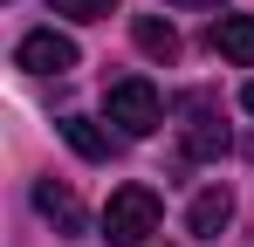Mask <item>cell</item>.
I'll return each instance as SVG.
<instances>
[{"mask_svg": "<svg viewBox=\"0 0 254 247\" xmlns=\"http://www.w3.org/2000/svg\"><path fill=\"white\" fill-rule=\"evenodd\" d=\"M14 62H21L28 76H69V69L83 62V48H76L69 35H55V28H35V35H21Z\"/></svg>", "mask_w": 254, "mask_h": 247, "instance_id": "cell-3", "label": "cell"}, {"mask_svg": "<svg viewBox=\"0 0 254 247\" xmlns=\"http://www.w3.org/2000/svg\"><path fill=\"white\" fill-rule=\"evenodd\" d=\"M179 110H186V158H227L234 151L227 124L213 117V96H179Z\"/></svg>", "mask_w": 254, "mask_h": 247, "instance_id": "cell-4", "label": "cell"}, {"mask_svg": "<svg viewBox=\"0 0 254 247\" xmlns=\"http://www.w3.org/2000/svg\"><path fill=\"white\" fill-rule=\"evenodd\" d=\"M241 110H248V117H254V82H248V89H241Z\"/></svg>", "mask_w": 254, "mask_h": 247, "instance_id": "cell-12", "label": "cell"}, {"mask_svg": "<svg viewBox=\"0 0 254 247\" xmlns=\"http://www.w3.org/2000/svg\"><path fill=\"white\" fill-rule=\"evenodd\" d=\"M35 213H42L55 234H89V213H83V199H76L69 185H55V179H42V185H35Z\"/></svg>", "mask_w": 254, "mask_h": 247, "instance_id": "cell-5", "label": "cell"}, {"mask_svg": "<svg viewBox=\"0 0 254 247\" xmlns=\"http://www.w3.org/2000/svg\"><path fill=\"white\" fill-rule=\"evenodd\" d=\"M151 247H165V241H151Z\"/></svg>", "mask_w": 254, "mask_h": 247, "instance_id": "cell-13", "label": "cell"}, {"mask_svg": "<svg viewBox=\"0 0 254 247\" xmlns=\"http://www.w3.org/2000/svg\"><path fill=\"white\" fill-rule=\"evenodd\" d=\"M165 7H220V0H165Z\"/></svg>", "mask_w": 254, "mask_h": 247, "instance_id": "cell-11", "label": "cell"}, {"mask_svg": "<svg viewBox=\"0 0 254 247\" xmlns=\"http://www.w3.org/2000/svg\"><path fill=\"white\" fill-rule=\"evenodd\" d=\"M62 21H103V14H117V0H48Z\"/></svg>", "mask_w": 254, "mask_h": 247, "instance_id": "cell-10", "label": "cell"}, {"mask_svg": "<svg viewBox=\"0 0 254 247\" xmlns=\"http://www.w3.org/2000/svg\"><path fill=\"white\" fill-rule=\"evenodd\" d=\"M186 227H192L199 241H220V234L234 227V192H227V185H206V192L192 199V213H186Z\"/></svg>", "mask_w": 254, "mask_h": 247, "instance_id": "cell-7", "label": "cell"}, {"mask_svg": "<svg viewBox=\"0 0 254 247\" xmlns=\"http://www.w3.org/2000/svg\"><path fill=\"white\" fill-rule=\"evenodd\" d=\"M103 117L117 124L124 137H151V130L165 124V96H158L144 76H124V82L103 89Z\"/></svg>", "mask_w": 254, "mask_h": 247, "instance_id": "cell-2", "label": "cell"}, {"mask_svg": "<svg viewBox=\"0 0 254 247\" xmlns=\"http://www.w3.org/2000/svg\"><path fill=\"white\" fill-rule=\"evenodd\" d=\"M130 41H137L151 62H179V28L158 21V14H137V21H130Z\"/></svg>", "mask_w": 254, "mask_h": 247, "instance_id": "cell-8", "label": "cell"}, {"mask_svg": "<svg viewBox=\"0 0 254 247\" xmlns=\"http://www.w3.org/2000/svg\"><path fill=\"white\" fill-rule=\"evenodd\" d=\"M158 220H165V206H158L151 185H117L110 206H103V241H117V247H151Z\"/></svg>", "mask_w": 254, "mask_h": 247, "instance_id": "cell-1", "label": "cell"}, {"mask_svg": "<svg viewBox=\"0 0 254 247\" xmlns=\"http://www.w3.org/2000/svg\"><path fill=\"white\" fill-rule=\"evenodd\" d=\"M62 137H69V151L89 158V165L110 158V130H103V124H89V117H62Z\"/></svg>", "mask_w": 254, "mask_h": 247, "instance_id": "cell-9", "label": "cell"}, {"mask_svg": "<svg viewBox=\"0 0 254 247\" xmlns=\"http://www.w3.org/2000/svg\"><path fill=\"white\" fill-rule=\"evenodd\" d=\"M213 55L234 62V69H254V14H220L213 21Z\"/></svg>", "mask_w": 254, "mask_h": 247, "instance_id": "cell-6", "label": "cell"}]
</instances>
